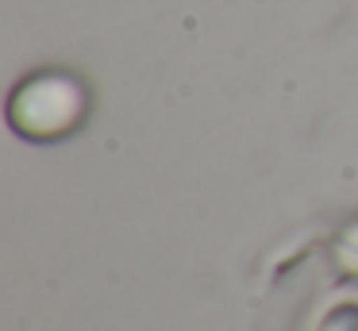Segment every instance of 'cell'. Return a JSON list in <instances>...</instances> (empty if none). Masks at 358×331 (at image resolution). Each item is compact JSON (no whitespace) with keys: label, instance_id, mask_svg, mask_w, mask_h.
I'll use <instances>...</instances> for the list:
<instances>
[{"label":"cell","instance_id":"6da1fadb","mask_svg":"<svg viewBox=\"0 0 358 331\" xmlns=\"http://www.w3.org/2000/svg\"><path fill=\"white\" fill-rule=\"evenodd\" d=\"M89 112V92L66 73L27 77L8 97V127L31 143H55L81 127Z\"/></svg>","mask_w":358,"mask_h":331},{"label":"cell","instance_id":"7a4b0ae2","mask_svg":"<svg viewBox=\"0 0 358 331\" xmlns=\"http://www.w3.org/2000/svg\"><path fill=\"white\" fill-rule=\"evenodd\" d=\"M335 258H339V266L347 269V274L358 277V220L339 235V243H335Z\"/></svg>","mask_w":358,"mask_h":331},{"label":"cell","instance_id":"3957f363","mask_svg":"<svg viewBox=\"0 0 358 331\" xmlns=\"http://www.w3.org/2000/svg\"><path fill=\"white\" fill-rule=\"evenodd\" d=\"M320 331H358V304H339L324 316Z\"/></svg>","mask_w":358,"mask_h":331}]
</instances>
